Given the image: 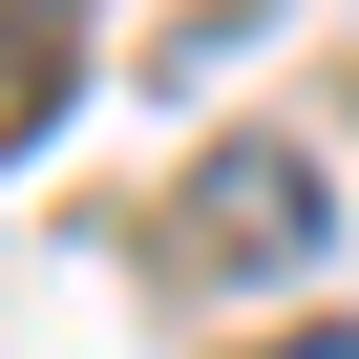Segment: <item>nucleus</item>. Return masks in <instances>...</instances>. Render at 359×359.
<instances>
[{
    "mask_svg": "<svg viewBox=\"0 0 359 359\" xmlns=\"http://www.w3.org/2000/svg\"><path fill=\"white\" fill-rule=\"evenodd\" d=\"M275 359H359V338H275Z\"/></svg>",
    "mask_w": 359,
    "mask_h": 359,
    "instance_id": "3",
    "label": "nucleus"
},
{
    "mask_svg": "<svg viewBox=\"0 0 359 359\" xmlns=\"http://www.w3.org/2000/svg\"><path fill=\"white\" fill-rule=\"evenodd\" d=\"M169 233H191V275H296V254H317V169H296V148H212Z\"/></svg>",
    "mask_w": 359,
    "mask_h": 359,
    "instance_id": "1",
    "label": "nucleus"
},
{
    "mask_svg": "<svg viewBox=\"0 0 359 359\" xmlns=\"http://www.w3.org/2000/svg\"><path fill=\"white\" fill-rule=\"evenodd\" d=\"M64 22H85V0H0V127H43V85H64Z\"/></svg>",
    "mask_w": 359,
    "mask_h": 359,
    "instance_id": "2",
    "label": "nucleus"
}]
</instances>
